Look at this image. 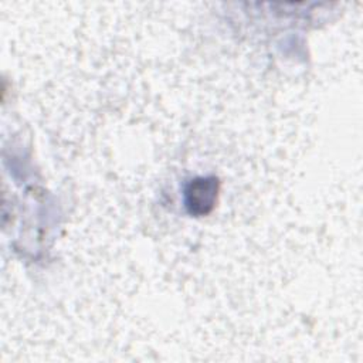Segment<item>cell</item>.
<instances>
[{
	"mask_svg": "<svg viewBox=\"0 0 363 363\" xmlns=\"http://www.w3.org/2000/svg\"><path fill=\"white\" fill-rule=\"evenodd\" d=\"M187 207L190 213L206 214L214 204L217 197V180L216 179H196L187 187L186 191Z\"/></svg>",
	"mask_w": 363,
	"mask_h": 363,
	"instance_id": "1",
	"label": "cell"
}]
</instances>
